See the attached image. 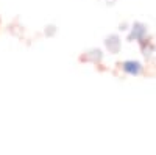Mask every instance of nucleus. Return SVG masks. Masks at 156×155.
<instances>
[{
  "mask_svg": "<svg viewBox=\"0 0 156 155\" xmlns=\"http://www.w3.org/2000/svg\"><path fill=\"white\" fill-rule=\"evenodd\" d=\"M122 69L126 75H131V77H137L142 72V64L136 60H126L122 63Z\"/></svg>",
  "mask_w": 156,
  "mask_h": 155,
  "instance_id": "obj_1",
  "label": "nucleus"
}]
</instances>
